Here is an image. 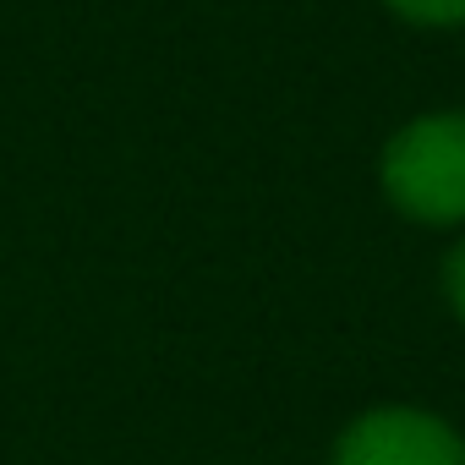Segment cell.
Wrapping results in <instances>:
<instances>
[{
    "label": "cell",
    "instance_id": "4",
    "mask_svg": "<svg viewBox=\"0 0 465 465\" xmlns=\"http://www.w3.org/2000/svg\"><path fill=\"white\" fill-rule=\"evenodd\" d=\"M443 296H449V307H454V318L465 323V242L449 252V263H443Z\"/></svg>",
    "mask_w": 465,
    "mask_h": 465
},
{
    "label": "cell",
    "instance_id": "1",
    "mask_svg": "<svg viewBox=\"0 0 465 465\" xmlns=\"http://www.w3.org/2000/svg\"><path fill=\"white\" fill-rule=\"evenodd\" d=\"M383 192L421 224H465V110H432L383 148Z\"/></svg>",
    "mask_w": 465,
    "mask_h": 465
},
{
    "label": "cell",
    "instance_id": "3",
    "mask_svg": "<svg viewBox=\"0 0 465 465\" xmlns=\"http://www.w3.org/2000/svg\"><path fill=\"white\" fill-rule=\"evenodd\" d=\"M383 6L416 28H454L465 23V0H383Z\"/></svg>",
    "mask_w": 465,
    "mask_h": 465
},
{
    "label": "cell",
    "instance_id": "2",
    "mask_svg": "<svg viewBox=\"0 0 465 465\" xmlns=\"http://www.w3.org/2000/svg\"><path fill=\"white\" fill-rule=\"evenodd\" d=\"M329 465H465V443L432 411L383 405L340 432Z\"/></svg>",
    "mask_w": 465,
    "mask_h": 465
}]
</instances>
